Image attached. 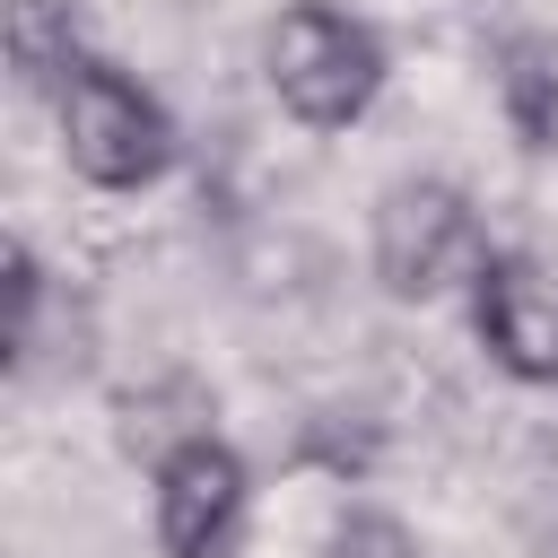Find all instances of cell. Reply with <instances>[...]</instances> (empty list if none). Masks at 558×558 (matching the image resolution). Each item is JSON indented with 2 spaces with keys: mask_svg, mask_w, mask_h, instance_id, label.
I'll list each match as a JSON object with an SVG mask.
<instances>
[{
  "mask_svg": "<svg viewBox=\"0 0 558 558\" xmlns=\"http://www.w3.org/2000/svg\"><path fill=\"white\" fill-rule=\"evenodd\" d=\"M384 70H392L384 35L340 0H288L270 17V35H262V78H270L279 113L305 122V131L366 122L375 96H384Z\"/></svg>",
  "mask_w": 558,
  "mask_h": 558,
  "instance_id": "6da1fadb",
  "label": "cell"
},
{
  "mask_svg": "<svg viewBox=\"0 0 558 558\" xmlns=\"http://www.w3.org/2000/svg\"><path fill=\"white\" fill-rule=\"evenodd\" d=\"M52 131H61L70 174L96 183V192H148V183H166L174 157H183L174 113H166L122 61H105V52H87V61L61 78Z\"/></svg>",
  "mask_w": 558,
  "mask_h": 558,
  "instance_id": "7a4b0ae2",
  "label": "cell"
},
{
  "mask_svg": "<svg viewBox=\"0 0 558 558\" xmlns=\"http://www.w3.org/2000/svg\"><path fill=\"white\" fill-rule=\"evenodd\" d=\"M488 235H480V209L445 183V174H401L375 192V227H366V262L384 279V296L401 305H436L453 288H471Z\"/></svg>",
  "mask_w": 558,
  "mask_h": 558,
  "instance_id": "3957f363",
  "label": "cell"
},
{
  "mask_svg": "<svg viewBox=\"0 0 558 558\" xmlns=\"http://www.w3.org/2000/svg\"><path fill=\"white\" fill-rule=\"evenodd\" d=\"M253 514V471L218 427H183L148 453V523L166 558H235Z\"/></svg>",
  "mask_w": 558,
  "mask_h": 558,
  "instance_id": "277c9868",
  "label": "cell"
},
{
  "mask_svg": "<svg viewBox=\"0 0 558 558\" xmlns=\"http://www.w3.org/2000/svg\"><path fill=\"white\" fill-rule=\"evenodd\" d=\"M462 296L488 366L523 392H558V270L523 244H488Z\"/></svg>",
  "mask_w": 558,
  "mask_h": 558,
  "instance_id": "5b68a950",
  "label": "cell"
},
{
  "mask_svg": "<svg viewBox=\"0 0 558 558\" xmlns=\"http://www.w3.org/2000/svg\"><path fill=\"white\" fill-rule=\"evenodd\" d=\"M488 87H497V113L514 131V148L549 157L558 148V35L541 26H514L488 44Z\"/></svg>",
  "mask_w": 558,
  "mask_h": 558,
  "instance_id": "8992f818",
  "label": "cell"
},
{
  "mask_svg": "<svg viewBox=\"0 0 558 558\" xmlns=\"http://www.w3.org/2000/svg\"><path fill=\"white\" fill-rule=\"evenodd\" d=\"M87 61L70 0H9V70L26 96H61V78Z\"/></svg>",
  "mask_w": 558,
  "mask_h": 558,
  "instance_id": "52a82bcc",
  "label": "cell"
},
{
  "mask_svg": "<svg viewBox=\"0 0 558 558\" xmlns=\"http://www.w3.org/2000/svg\"><path fill=\"white\" fill-rule=\"evenodd\" d=\"M506 506H514V523H523V541L558 558V436H532V445L514 453V480H506Z\"/></svg>",
  "mask_w": 558,
  "mask_h": 558,
  "instance_id": "ba28073f",
  "label": "cell"
},
{
  "mask_svg": "<svg viewBox=\"0 0 558 558\" xmlns=\"http://www.w3.org/2000/svg\"><path fill=\"white\" fill-rule=\"evenodd\" d=\"M9 279V375H35V340H44V262H35V244L26 235H9V262H0Z\"/></svg>",
  "mask_w": 558,
  "mask_h": 558,
  "instance_id": "9c48e42d",
  "label": "cell"
},
{
  "mask_svg": "<svg viewBox=\"0 0 558 558\" xmlns=\"http://www.w3.org/2000/svg\"><path fill=\"white\" fill-rule=\"evenodd\" d=\"M323 558H427V549H418V532H410L401 514H384V506H349V514L331 523Z\"/></svg>",
  "mask_w": 558,
  "mask_h": 558,
  "instance_id": "30bf717a",
  "label": "cell"
}]
</instances>
